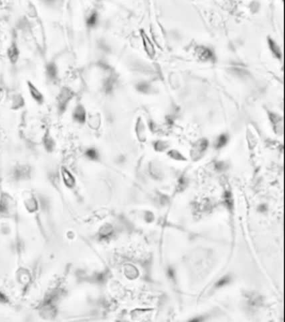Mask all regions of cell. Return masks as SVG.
I'll list each match as a JSON object with an SVG mask.
<instances>
[{"instance_id":"cell-1","label":"cell","mask_w":285,"mask_h":322,"mask_svg":"<svg viewBox=\"0 0 285 322\" xmlns=\"http://www.w3.org/2000/svg\"><path fill=\"white\" fill-rule=\"evenodd\" d=\"M72 96V93L70 90L68 89H64L63 91L61 92L59 99H58V103H59V107L62 110H63L65 109L66 105L68 103L69 100L71 99Z\"/></svg>"},{"instance_id":"cell-2","label":"cell","mask_w":285,"mask_h":322,"mask_svg":"<svg viewBox=\"0 0 285 322\" xmlns=\"http://www.w3.org/2000/svg\"><path fill=\"white\" fill-rule=\"evenodd\" d=\"M73 117L75 120L80 123H84L86 120V111L82 106L79 105L75 108L73 113Z\"/></svg>"},{"instance_id":"cell-3","label":"cell","mask_w":285,"mask_h":322,"mask_svg":"<svg viewBox=\"0 0 285 322\" xmlns=\"http://www.w3.org/2000/svg\"><path fill=\"white\" fill-rule=\"evenodd\" d=\"M141 34H142V40H143V42H144L143 43L144 46H145L147 53L151 56L154 55V54H155L154 47H153V45L152 44L151 42L149 40L148 36H147L143 32L141 33Z\"/></svg>"},{"instance_id":"cell-4","label":"cell","mask_w":285,"mask_h":322,"mask_svg":"<svg viewBox=\"0 0 285 322\" xmlns=\"http://www.w3.org/2000/svg\"><path fill=\"white\" fill-rule=\"evenodd\" d=\"M29 89L30 92L33 98L37 101L42 102V100H43V96H42V94L38 91V89L31 83H29Z\"/></svg>"},{"instance_id":"cell-5","label":"cell","mask_w":285,"mask_h":322,"mask_svg":"<svg viewBox=\"0 0 285 322\" xmlns=\"http://www.w3.org/2000/svg\"><path fill=\"white\" fill-rule=\"evenodd\" d=\"M198 54L199 57L202 59L208 60L213 58V53L212 51L210 49L204 48V47H202V49H198Z\"/></svg>"},{"instance_id":"cell-6","label":"cell","mask_w":285,"mask_h":322,"mask_svg":"<svg viewBox=\"0 0 285 322\" xmlns=\"http://www.w3.org/2000/svg\"><path fill=\"white\" fill-rule=\"evenodd\" d=\"M98 13L97 12H92L89 14L87 19V23L89 27H93L97 24L98 21Z\"/></svg>"},{"instance_id":"cell-7","label":"cell","mask_w":285,"mask_h":322,"mask_svg":"<svg viewBox=\"0 0 285 322\" xmlns=\"http://www.w3.org/2000/svg\"><path fill=\"white\" fill-rule=\"evenodd\" d=\"M268 42H269V45H270V49H271L272 51L273 52V53L276 55L278 58H279V59L281 58V51H280L279 47L277 46V44L270 39H268Z\"/></svg>"},{"instance_id":"cell-8","label":"cell","mask_w":285,"mask_h":322,"mask_svg":"<svg viewBox=\"0 0 285 322\" xmlns=\"http://www.w3.org/2000/svg\"><path fill=\"white\" fill-rule=\"evenodd\" d=\"M47 73L49 77L51 78H54L57 75V69L56 65L54 63H50L47 67Z\"/></svg>"},{"instance_id":"cell-9","label":"cell","mask_w":285,"mask_h":322,"mask_svg":"<svg viewBox=\"0 0 285 322\" xmlns=\"http://www.w3.org/2000/svg\"><path fill=\"white\" fill-rule=\"evenodd\" d=\"M64 179L66 181V183L68 184V185H72L74 183V179L71 176L70 174L66 170H64L63 171Z\"/></svg>"},{"instance_id":"cell-10","label":"cell","mask_w":285,"mask_h":322,"mask_svg":"<svg viewBox=\"0 0 285 322\" xmlns=\"http://www.w3.org/2000/svg\"><path fill=\"white\" fill-rule=\"evenodd\" d=\"M86 156L91 159H96L98 158V153L97 150L94 148H89L87 150Z\"/></svg>"},{"instance_id":"cell-11","label":"cell","mask_w":285,"mask_h":322,"mask_svg":"<svg viewBox=\"0 0 285 322\" xmlns=\"http://www.w3.org/2000/svg\"><path fill=\"white\" fill-rule=\"evenodd\" d=\"M227 142V136L226 135H222L220 136L219 139L218 140L217 146L218 148H220L222 146H224Z\"/></svg>"},{"instance_id":"cell-12","label":"cell","mask_w":285,"mask_h":322,"mask_svg":"<svg viewBox=\"0 0 285 322\" xmlns=\"http://www.w3.org/2000/svg\"><path fill=\"white\" fill-rule=\"evenodd\" d=\"M137 89H138V90H139L140 91H142V92H146L148 91L149 89V85L145 83H141L140 84H139L138 85H137Z\"/></svg>"},{"instance_id":"cell-13","label":"cell","mask_w":285,"mask_h":322,"mask_svg":"<svg viewBox=\"0 0 285 322\" xmlns=\"http://www.w3.org/2000/svg\"><path fill=\"white\" fill-rule=\"evenodd\" d=\"M229 279L230 278H228V277H224V278L221 279V280L218 283L217 286L218 287H221V286H223V285H226V284H227L229 282Z\"/></svg>"},{"instance_id":"cell-14","label":"cell","mask_w":285,"mask_h":322,"mask_svg":"<svg viewBox=\"0 0 285 322\" xmlns=\"http://www.w3.org/2000/svg\"><path fill=\"white\" fill-rule=\"evenodd\" d=\"M45 144L47 146L48 149H52V146H53V142H52V140L50 138H46V142H45Z\"/></svg>"},{"instance_id":"cell-15","label":"cell","mask_w":285,"mask_h":322,"mask_svg":"<svg viewBox=\"0 0 285 322\" xmlns=\"http://www.w3.org/2000/svg\"><path fill=\"white\" fill-rule=\"evenodd\" d=\"M2 96H3V95H2V91L1 89H0V101H1V99H2Z\"/></svg>"}]
</instances>
